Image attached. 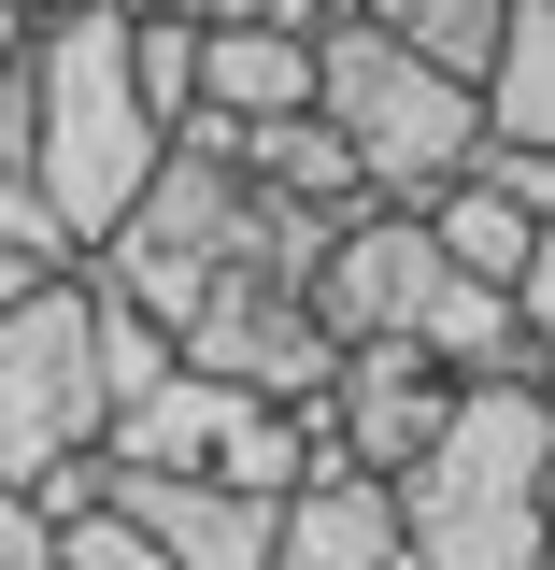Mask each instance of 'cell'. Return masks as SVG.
Listing matches in <instances>:
<instances>
[{
  "mask_svg": "<svg viewBox=\"0 0 555 570\" xmlns=\"http://www.w3.org/2000/svg\"><path fill=\"white\" fill-rule=\"evenodd\" d=\"M171 356H186L200 385H228V400H271V414H314V400H328V328L299 314L285 272H214L200 314L171 328Z\"/></svg>",
  "mask_w": 555,
  "mask_h": 570,
  "instance_id": "5b68a950",
  "label": "cell"
},
{
  "mask_svg": "<svg viewBox=\"0 0 555 570\" xmlns=\"http://www.w3.org/2000/svg\"><path fill=\"white\" fill-rule=\"evenodd\" d=\"M414 356L442 371V385H542V356H527V328H513V299H498V285H456V272H442V299L414 314Z\"/></svg>",
  "mask_w": 555,
  "mask_h": 570,
  "instance_id": "4fadbf2b",
  "label": "cell"
},
{
  "mask_svg": "<svg viewBox=\"0 0 555 570\" xmlns=\"http://www.w3.org/2000/svg\"><path fill=\"white\" fill-rule=\"evenodd\" d=\"M0 171H29V43L0 58Z\"/></svg>",
  "mask_w": 555,
  "mask_h": 570,
  "instance_id": "ffe728a7",
  "label": "cell"
},
{
  "mask_svg": "<svg viewBox=\"0 0 555 570\" xmlns=\"http://www.w3.org/2000/svg\"><path fill=\"white\" fill-rule=\"evenodd\" d=\"M200 115L214 129L314 115V43H285V29H200Z\"/></svg>",
  "mask_w": 555,
  "mask_h": 570,
  "instance_id": "8fae6325",
  "label": "cell"
},
{
  "mask_svg": "<svg viewBox=\"0 0 555 570\" xmlns=\"http://www.w3.org/2000/svg\"><path fill=\"white\" fill-rule=\"evenodd\" d=\"M157 142L171 129L142 115V86H129V14H100V0L43 14L29 29V186H43V214H58L86 257L129 228Z\"/></svg>",
  "mask_w": 555,
  "mask_h": 570,
  "instance_id": "7a4b0ae2",
  "label": "cell"
},
{
  "mask_svg": "<svg viewBox=\"0 0 555 570\" xmlns=\"http://www.w3.org/2000/svg\"><path fill=\"white\" fill-rule=\"evenodd\" d=\"M542 570H555V542H542Z\"/></svg>",
  "mask_w": 555,
  "mask_h": 570,
  "instance_id": "484cf974",
  "label": "cell"
},
{
  "mask_svg": "<svg viewBox=\"0 0 555 570\" xmlns=\"http://www.w3.org/2000/svg\"><path fill=\"white\" fill-rule=\"evenodd\" d=\"M14 299H29V272H14V257H0V314H14Z\"/></svg>",
  "mask_w": 555,
  "mask_h": 570,
  "instance_id": "603a6c76",
  "label": "cell"
},
{
  "mask_svg": "<svg viewBox=\"0 0 555 570\" xmlns=\"http://www.w3.org/2000/svg\"><path fill=\"white\" fill-rule=\"evenodd\" d=\"M115 513L157 542V570H271V513L200 471H115Z\"/></svg>",
  "mask_w": 555,
  "mask_h": 570,
  "instance_id": "ba28073f",
  "label": "cell"
},
{
  "mask_svg": "<svg viewBox=\"0 0 555 570\" xmlns=\"http://www.w3.org/2000/svg\"><path fill=\"white\" fill-rule=\"evenodd\" d=\"M513 328H527V356H542V385H555V228L527 243V272H513Z\"/></svg>",
  "mask_w": 555,
  "mask_h": 570,
  "instance_id": "ac0fdd59",
  "label": "cell"
},
{
  "mask_svg": "<svg viewBox=\"0 0 555 570\" xmlns=\"http://www.w3.org/2000/svg\"><path fill=\"white\" fill-rule=\"evenodd\" d=\"M314 414H328V456H343L356 485H399L427 442H442L456 385H442L414 343H343V356H328V400H314Z\"/></svg>",
  "mask_w": 555,
  "mask_h": 570,
  "instance_id": "52a82bcc",
  "label": "cell"
},
{
  "mask_svg": "<svg viewBox=\"0 0 555 570\" xmlns=\"http://www.w3.org/2000/svg\"><path fill=\"white\" fill-rule=\"evenodd\" d=\"M0 570H58V528H43L29 499H0Z\"/></svg>",
  "mask_w": 555,
  "mask_h": 570,
  "instance_id": "44dd1931",
  "label": "cell"
},
{
  "mask_svg": "<svg viewBox=\"0 0 555 570\" xmlns=\"http://www.w3.org/2000/svg\"><path fill=\"white\" fill-rule=\"evenodd\" d=\"M100 499H115V456L86 442V456H58V471L29 485V513H43V528H71V513H100Z\"/></svg>",
  "mask_w": 555,
  "mask_h": 570,
  "instance_id": "e0dca14e",
  "label": "cell"
},
{
  "mask_svg": "<svg viewBox=\"0 0 555 570\" xmlns=\"http://www.w3.org/2000/svg\"><path fill=\"white\" fill-rule=\"evenodd\" d=\"M356 29H370V43H399L414 71H442V86H470V100H485L498 43H513V0H356Z\"/></svg>",
  "mask_w": 555,
  "mask_h": 570,
  "instance_id": "7c38bea8",
  "label": "cell"
},
{
  "mask_svg": "<svg viewBox=\"0 0 555 570\" xmlns=\"http://www.w3.org/2000/svg\"><path fill=\"white\" fill-rule=\"evenodd\" d=\"M356 0H242V29H285V43H328Z\"/></svg>",
  "mask_w": 555,
  "mask_h": 570,
  "instance_id": "d6986e66",
  "label": "cell"
},
{
  "mask_svg": "<svg viewBox=\"0 0 555 570\" xmlns=\"http://www.w3.org/2000/svg\"><path fill=\"white\" fill-rule=\"evenodd\" d=\"M542 428H555V385H542ZM542 513H555V485H542Z\"/></svg>",
  "mask_w": 555,
  "mask_h": 570,
  "instance_id": "d4e9b609",
  "label": "cell"
},
{
  "mask_svg": "<svg viewBox=\"0 0 555 570\" xmlns=\"http://www.w3.org/2000/svg\"><path fill=\"white\" fill-rule=\"evenodd\" d=\"M542 485H555L542 385H456L442 442L385 485V513H399V570H542V542H555Z\"/></svg>",
  "mask_w": 555,
  "mask_h": 570,
  "instance_id": "6da1fadb",
  "label": "cell"
},
{
  "mask_svg": "<svg viewBox=\"0 0 555 570\" xmlns=\"http://www.w3.org/2000/svg\"><path fill=\"white\" fill-rule=\"evenodd\" d=\"M314 115L343 129L356 186H370L385 214H427L470 157H485V100H470V86H442V71H414L399 43H370L356 14L314 43Z\"/></svg>",
  "mask_w": 555,
  "mask_h": 570,
  "instance_id": "3957f363",
  "label": "cell"
},
{
  "mask_svg": "<svg viewBox=\"0 0 555 570\" xmlns=\"http://www.w3.org/2000/svg\"><path fill=\"white\" fill-rule=\"evenodd\" d=\"M58 570H157V542L100 499V513H71V528H58Z\"/></svg>",
  "mask_w": 555,
  "mask_h": 570,
  "instance_id": "2e32d148",
  "label": "cell"
},
{
  "mask_svg": "<svg viewBox=\"0 0 555 570\" xmlns=\"http://www.w3.org/2000/svg\"><path fill=\"white\" fill-rule=\"evenodd\" d=\"M129 86L157 129H186L200 115V29H157V14H129Z\"/></svg>",
  "mask_w": 555,
  "mask_h": 570,
  "instance_id": "9a60e30c",
  "label": "cell"
},
{
  "mask_svg": "<svg viewBox=\"0 0 555 570\" xmlns=\"http://www.w3.org/2000/svg\"><path fill=\"white\" fill-rule=\"evenodd\" d=\"M228 171H242V200H271V214H314V228L370 200L328 115H271V129H242V142H228Z\"/></svg>",
  "mask_w": 555,
  "mask_h": 570,
  "instance_id": "9c48e42d",
  "label": "cell"
},
{
  "mask_svg": "<svg viewBox=\"0 0 555 570\" xmlns=\"http://www.w3.org/2000/svg\"><path fill=\"white\" fill-rule=\"evenodd\" d=\"M271 570H399V513L356 471H314V485L271 513Z\"/></svg>",
  "mask_w": 555,
  "mask_h": 570,
  "instance_id": "30bf717a",
  "label": "cell"
},
{
  "mask_svg": "<svg viewBox=\"0 0 555 570\" xmlns=\"http://www.w3.org/2000/svg\"><path fill=\"white\" fill-rule=\"evenodd\" d=\"M485 142L555 157V0H513V43L485 71Z\"/></svg>",
  "mask_w": 555,
  "mask_h": 570,
  "instance_id": "5bb4252c",
  "label": "cell"
},
{
  "mask_svg": "<svg viewBox=\"0 0 555 570\" xmlns=\"http://www.w3.org/2000/svg\"><path fill=\"white\" fill-rule=\"evenodd\" d=\"M100 442V343H86V285H29L0 314V499H29L58 456Z\"/></svg>",
  "mask_w": 555,
  "mask_h": 570,
  "instance_id": "277c9868",
  "label": "cell"
},
{
  "mask_svg": "<svg viewBox=\"0 0 555 570\" xmlns=\"http://www.w3.org/2000/svg\"><path fill=\"white\" fill-rule=\"evenodd\" d=\"M442 299V257H427V228L414 214H385V200H356L314 228V272H299V314L328 328V356L343 343H414V314Z\"/></svg>",
  "mask_w": 555,
  "mask_h": 570,
  "instance_id": "8992f818",
  "label": "cell"
},
{
  "mask_svg": "<svg viewBox=\"0 0 555 570\" xmlns=\"http://www.w3.org/2000/svg\"><path fill=\"white\" fill-rule=\"evenodd\" d=\"M14 14H29V29H43V14H71V0H14Z\"/></svg>",
  "mask_w": 555,
  "mask_h": 570,
  "instance_id": "cb8c5ba5",
  "label": "cell"
},
{
  "mask_svg": "<svg viewBox=\"0 0 555 570\" xmlns=\"http://www.w3.org/2000/svg\"><path fill=\"white\" fill-rule=\"evenodd\" d=\"M100 14H157V29H242V0H100Z\"/></svg>",
  "mask_w": 555,
  "mask_h": 570,
  "instance_id": "7402d4cb",
  "label": "cell"
}]
</instances>
